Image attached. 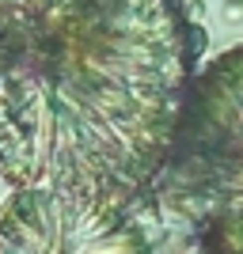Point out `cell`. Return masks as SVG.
<instances>
[{
    "label": "cell",
    "mask_w": 243,
    "mask_h": 254,
    "mask_svg": "<svg viewBox=\"0 0 243 254\" xmlns=\"http://www.w3.org/2000/svg\"><path fill=\"white\" fill-rule=\"evenodd\" d=\"M141 216L156 254H243V46L194 76Z\"/></svg>",
    "instance_id": "7a4b0ae2"
},
{
    "label": "cell",
    "mask_w": 243,
    "mask_h": 254,
    "mask_svg": "<svg viewBox=\"0 0 243 254\" xmlns=\"http://www.w3.org/2000/svg\"><path fill=\"white\" fill-rule=\"evenodd\" d=\"M190 84L179 0H0V243L137 251Z\"/></svg>",
    "instance_id": "6da1fadb"
},
{
    "label": "cell",
    "mask_w": 243,
    "mask_h": 254,
    "mask_svg": "<svg viewBox=\"0 0 243 254\" xmlns=\"http://www.w3.org/2000/svg\"><path fill=\"white\" fill-rule=\"evenodd\" d=\"M0 251H4V243H0Z\"/></svg>",
    "instance_id": "277c9868"
},
{
    "label": "cell",
    "mask_w": 243,
    "mask_h": 254,
    "mask_svg": "<svg viewBox=\"0 0 243 254\" xmlns=\"http://www.w3.org/2000/svg\"><path fill=\"white\" fill-rule=\"evenodd\" d=\"M0 254H15V251H0Z\"/></svg>",
    "instance_id": "3957f363"
}]
</instances>
